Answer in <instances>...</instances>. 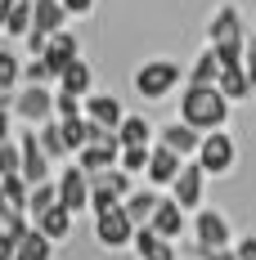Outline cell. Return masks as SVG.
<instances>
[{
	"label": "cell",
	"mask_w": 256,
	"mask_h": 260,
	"mask_svg": "<svg viewBox=\"0 0 256 260\" xmlns=\"http://www.w3.org/2000/svg\"><path fill=\"white\" fill-rule=\"evenodd\" d=\"M36 229L50 238V242H63V238L72 234V211L63 207V202H54L50 211H41V215H36Z\"/></svg>",
	"instance_id": "cell-20"
},
{
	"label": "cell",
	"mask_w": 256,
	"mask_h": 260,
	"mask_svg": "<svg viewBox=\"0 0 256 260\" xmlns=\"http://www.w3.org/2000/svg\"><path fill=\"white\" fill-rule=\"evenodd\" d=\"M5 139H9V104L0 108V144H5Z\"/></svg>",
	"instance_id": "cell-42"
},
{
	"label": "cell",
	"mask_w": 256,
	"mask_h": 260,
	"mask_svg": "<svg viewBox=\"0 0 256 260\" xmlns=\"http://www.w3.org/2000/svg\"><path fill=\"white\" fill-rule=\"evenodd\" d=\"M198 166H203L207 175H230L234 166H238V144H234V135L225 126L220 130H207L203 144H198Z\"/></svg>",
	"instance_id": "cell-3"
},
{
	"label": "cell",
	"mask_w": 256,
	"mask_h": 260,
	"mask_svg": "<svg viewBox=\"0 0 256 260\" xmlns=\"http://www.w3.org/2000/svg\"><path fill=\"white\" fill-rule=\"evenodd\" d=\"M149 229H153L157 238H180L184 234V207H180L176 198H157V207H153V215H149Z\"/></svg>",
	"instance_id": "cell-13"
},
{
	"label": "cell",
	"mask_w": 256,
	"mask_h": 260,
	"mask_svg": "<svg viewBox=\"0 0 256 260\" xmlns=\"http://www.w3.org/2000/svg\"><path fill=\"white\" fill-rule=\"evenodd\" d=\"M230 36H243V14L234 5H220L211 14V23H207V41L216 45V41H230Z\"/></svg>",
	"instance_id": "cell-19"
},
{
	"label": "cell",
	"mask_w": 256,
	"mask_h": 260,
	"mask_svg": "<svg viewBox=\"0 0 256 260\" xmlns=\"http://www.w3.org/2000/svg\"><path fill=\"white\" fill-rule=\"evenodd\" d=\"M234 256H238V260H256V238H238Z\"/></svg>",
	"instance_id": "cell-39"
},
{
	"label": "cell",
	"mask_w": 256,
	"mask_h": 260,
	"mask_svg": "<svg viewBox=\"0 0 256 260\" xmlns=\"http://www.w3.org/2000/svg\"><path fill=\"white\" fill-rule=\"evenodd\" d=\"M243 41L247 36H230V41H216L211 45L216 58H220V68H243Z\"/></svg>",
	"instance_id": "cell-33"
},
{
	"label": "cell",
	"mask_w": 256,
	"mask_h": 260,
	"mask_svg": "<svg viewBox=\"0 0 256 260\" xmlns=\"http://www.w3.org/2000/svg\"><path fill=\"white\" fill-rule=\"evenodd\" d=\"M18 148H23V180H27V184H41V180H50V157H45V148H41L36 130H23Z\"/></svg>",
	"instance_id": "cell-12"
},
{
	"label": "cell",
	"mask_w": 256,
	"mask_h": 260,
	"mask_svg": "<svg viewBox=\"0 0 256 260\" xmlns=\"http://www.w3.org/2000/svg\"><path fill=\"white\" fill-rule=\"evenodd\" d=\"M117 144H153V126H149L144 117H122Z\"/></svg>",
	"instance_id": "cell-28"
},
{
	"label": "cell",
	"mask_w": 256,
	"mask_h": 260,
	"mask_svg": "<svg viewBox=\"0 0 256 260\" xmlns=\"http://www.w3.org/2000/svg\"><path fill=\"white\" fill-rule=\"evenodd\" d=\"M203 260H238L234 256V247H216V251H198Z\"/></svg>",
	"instance_id": "cell-41"
},
{
	"label": "cell",
	"mask_w": 256,
	"mask_h": 260,
	"mask_svg": "<svg viewBox=\"0 0 256 260\" xmlns=\"http://www.w3.org/2000/svg\"><path fill=\"white\" fill-rule=\"evenodd\" d=\"M130 247L139 251V260H176V247H171V238H157L149 224H135V238H130Z\"/></svg>",
	"instance_id": "cell-17"
},
{
	"label": "cell",
	"mask_w": 256,
	"mask_h": 260,
	"mask_svg": "<svg viewBox=\"0 0 256 260\" xmlns=\"http://www.w3.org/2000/svg\"><path fill=\"white\" fill-rule=\"evenodd\" d=\"M180 121H189L198 135L203 130H220L230 121V99L216 85H189L180 94Z\"/></svg>",
	"instance_id": "cell-1"
},
{
	"label": "cell",
	"mask_w": 256,
	"mask_h": 260,
	"mask_svg": "<svg viewBox=\"0 0 256 260\" xmlns=\"http://www.w3.org/2000/svg\"><path fill=\"white\" fill-rule=\"evenodd\" d=\"M117 166L135 175V171H144L149 166V144H122V153H117Z\"/></svg>",
	"instance_id": "cell-31"
},
{
	"label": "cell",
	"mask_w": 256,
	"mask_h": 260,
	"mask_svg": "<svg viewBox=\"0 0 256 260\" xmlns=\"http://www.w3.org/2000/svg\"><path fill=\"white\" fill-rule=\"evenodd\" d=\"M122 207H126V215L135 224H149V215H153V207H157V193H149V188H144V193H126Z\"/></svg>",
	"instance_id": "cell-29"
},
{
	"label": "cell",
	"mask_w": 256,
	"mask_h": 260,
	"mask_svg": "<svg viewBox=\"0 0 256 260\" xmlns=\"http://www.w3.org/2000/svg\"><path fill=\"white\" fill-rule=\"evenodd\" d=\"M180 166H184V157L171 153L166 144H153L149 148V166H144V175L157 184V188H171V180L180 175Z\"/></svg>",
	"instance_id": "cell-11"
},
{
	"label": "cell",
	"mask_w": 256,
	"mask_h": 260,
	"mask_svg": "<svg viewBox=\"0 0 256 260\" xmlns=\"http://www.w3.org/2000/svg\"><path fill=\"white\" fill-rule=\"evenodd\" d=\"M157 144H166V148L180 153V157H193V153H198V144H203V135L189 126V121H171V126L157 130Z\"/></svg>",
	"instance_id": "cell-15"
},
{
	"label": "cell",
	"mask_w": 256,
	"mask_h": 260,
	"mask_svg": "<svg viewBox=\"0 0 256 260\" xmlns=\"http://www.w3.org/2000/svg\"><path fill=\"white\" fill-rule=\"evenodd\" d=\"M14 117H23L27 126H41L54 117V90L50 85H23V94H14Z\"/></svg>",
	"instance_id": "cell-6"
},
{
	"label": "cell",
	"mask_w": 256,
	"mask_h": 260,
	"mask_svg": "<svg viewBox=\"0 0 256 260\" xmlns=\"http://www.w3.org/2000/svg\"><path fill=\"white\" fill-rule=\"evenodd\" d=\"M50 251H54V242L41 229H27L23 238H18V251H14V260H50Z\"/></svg>",
	"instance_id": "cell-23"
},
{
	"label": "cell",
	"mask_w": 256,
	"mask_h": 260,
	"mask_svg": "<svg viewBox=\"0 0 256 260\" xmlns=\"http://www.w3.org/2000/svg\"><path fill=\"white\" fill-rule=\"evenodd\" d=\"M95 238H99V247H108V251L130 247V238H135V220L126 215V207L99 211V215H95Z\"/></svg>",
	"instance_id": "cell-5"
},
{
	"label": "cell",
	"mask_w": 256,
	"mask_h": 260,
	"mask_svg": "<svg viewBox=\"0 0 256 260\" xmlns=\"http://www.w3.org/2000/svg\"><path fill=\"white\" fill-rule=\"evenodd\" d=\"M5 104H9V94H0V108H5Z\"/></svg>",
	"instance_id": "cell-44"
},
{
	"label": "cell",
	"mask_w": 256,
	"mask_h": 260,
	"mask_svg": "<svg viewBox=\"0 0 256 260\" xmlns=\"http://www.w3.org/2000/svg\"><path fill=\"white\" fill-rule=\"evenodd\" d=\"M0 193L9 198V207L14 211H27V193H32V184L23 175H0Z\"/></svg>",
	"instance_id": "cell-30"
},
{
	"label": "cell",
	"mask_w": 256,
	"mask_h": 260,
	"mask_svg": "<svg viewBox=\"0 0 256 260\" xmlns=\"http://www.w3.org/2000/svg\"><path fill=\"white\" fill-rule=\"evenodd\" d=\"M23 81H27V85H50V81H54V72L45 68V58H41V54L23 68Z\"/></svg>",
	"instance_id": "cell-35"
},
{
	"label": "cell",
	"mask_w": 256,
	"mask_h": 260,
	"mask_svg": "<svg viewBox=\"0 0 256 260\" xmlns=\"http://www.w3.org/2000/svg\"><path fill=\"white\" fill-rule=\"evenodd\" d=\"M216 77H220V58L207 45V50L193 58V68H189V85H216Z\"/></svg>",
	"instance_id": "cell-24"
},
{
	"label": "cell",
	"mask_w": 256,
	"mask_h": 260,
	"mask_svg": "<svg viewBox=\"0 0 256 260\" xmlns=\"http://www.w3.org/2000/svg\"><path fill=\"white\" fill-rule=\"evenodd\" d=\"M81 112H86L95 126H108V130H117V126H122V117H126V112H122V104H117L112 94H95V90L81 99Z\"/></svg>",
	"instance_id": "cell-14"
},
{
	"label": "cell",
	"mask_w": 256,
	"mask_h": 260,
	"mask_svg": "<svg viewBox=\"0 0 256 260\" xmlns=\"http://www.w3.org/2000/svg\"><path fill=\"white\" fill-rule=\"evenodd\" d=\"M203 180H207V171L198 166V157H193V161H184V166H180V175L171 180V198H176L184 211H198V207H203Z\"/></svg>",
	"instance_id": "cell-8"
},
{
	"label": "cell",
	"mask_w": 256,
	"mask_h": 260,
	"mask_svg": "<svg viewBox=\"0 0 256 260\" xmlns=\"http://www.w3.org/2000/svg\"><path fill=\"white\" fill-rule=\"evenodd\" d=\"M18 238H23V234H14V229H0V260H14V251H18Z\"/></svg>",
	"instance_id": "cell-38"
},
{
	"label": "cell",
	"mask_w": 256,
	"mask_h": 260,
	"mask_svg": "<svg viewBox=\"0 0 256 260\" xmlns=\"http://www.w3.org/2000/svg\"><path fill=\"white\" fill-rule=\"evenodd\" d=\"M9 9H14V0H0V31H5V18H9Z\"/></svg>",
	"instance_id": "cell-43"
},
{
	"label": "cell",
	"mask_w": 256,
	"mask_h": 260,
	"mask_svg": "<svg viewBox=\"0 0 256 260\" xmlns=\"http://www.w3.org/2000/svg\"><path fill=\"white\" fill-rule=\"evenodd\" d=\"M54 117H81V99H77V94L54 90Z\"/></svg>",
	"instance_id": "cell-36"
},
{
	"label": "cell",
	"mask_w": 256,
	"mask_h": 260,
	"mask_svg": "<svg viewBox=\"0 0 256 260\" xmlns=\"http://www.w3.org/2000/svg\"><path fill=\"white\" fill-rule=\"evenodd\" d=\"M23 81V58L14 50H0V94H14Z\"/></svg>",
	"instance_id": "cell-26"
},
{
	"label": "cell",
	"mask_w": 256,
	"mask_h": 260,
	"mask_svg": "<svg viewBox=\"0 0 256 260\" xmlns=\"http://www.w3.org/2000/svg\"><path fill=\"white\" fill-rule=\"evenodd\" d=\"M63 23H68L63 0H32V31L54 36V31H63Z\"/></svg>",
	"instance_id": "cell-16"
},
{
	"label": "cell",
	"mask_w": 256,
	"mask_h": 260,
	"mask_svg": "<svg viewBox=\"0 0 256 260\" xmlns=\"http://www.w3.org/2000/svg\"><path fill=\"white\" fill-rule=\"evenodd\" d=\"M54 184H59V202L72 211V215L90 207V175H86L81 166H68V171H63Z\"/></svg>",
	"instance_id": "cell-9"
},
{
	"label": "cell",
	"mask_w": 256,
	"mask_h": 260,
	"mask_svg": "<svg viewBox=\"0 0 256 260\" xmlns=\"http://www.w3.org/2000/svg\"><path fill=\"white\" fill-rule=\"evenodd\" d=\"M5 31L9 36H27L32 31V0H14V9L5 18Z\"/></svg>",
	"instance_id": "cell-32"
},
{
	"label": "cell",
	"mask_w": 256,
	"mask_h": 260,
	"mask_svg": "<svg viewBox=\"0 0 256 260\" xmlns=\"http://www.w3.org/2000/svg\"><path fill=\"white\" fill-rule=\"evenodd\" d=\"M243 72H247V81L256 85V36L243 41Z\"/></svg>",
	"instance_id": "cell-37"
},
{
	"label": "cell",
	"mask_w": 256,
	"mask_h": 260,
	"mask_svg": "<svg viewBox=\"0 0 256 260\" xmlns=\"http://www.w3.org/2000/svg\"><path fill=\"white\" fill-rule=\"evenodd\" d=\"M0 175H23V148L14 139L0 144Z\"/></svg>",
	"instance_id": "cell-34"
},
{
	"label": "cell",
	"mask_w": 256,
	"mask_h": 260,
	"mask_svg": "<svg viewBox=\"0 0 256 260\" xmlns=\"http://www.w3.org/2000/svg\"><path fill=\"white\" fill-rule=\"evenodd\" d=\"M0 229H5V220H0Z\"/></svg>",
	"instance_id": "cell-45"
},
{
	"label": "cell",
	"mask_w": 256,
	"mask_h": 260,
	"mask_svg": "<svg viewBox=\"0 0 256 260\" xmlns=\"http://www.w3.org/2000/svg\"><path fill=\"white\" fill-rule=\"evenodd\" d=\"M54 121H59V135H63L68 153L86 148V139H90V117H86V112H81V117H54Z\"/></svg>",
	"instance_id": "cell-22"
},
{
	"label": "cell",
	"mask_w": 256,
	"mask_h": 260,
	"mask_svg": "<svg viewBox=\"0 0 256 260\" xmlns=\"http://www.w3.org/2000/svg\"><path fill=\"white\" fill-rule=\"evenodd\" d=\"M41 58H45V68L54 72V81H59V72L72 63V58H81V41L63 27V31H54L50 41H45V50H41Z\"/></svg>",
	"instance_id": "cell-10"
},
{
	"label": "cell",
	"mask_w": 256,
	"mask_h": 260,
	"mask_svg": "<svg viewBox=\"0 0 256 260\" xmlns=\"http://www.w3.org/2000/svg\"><path fill=\"white\" fill-rule=\"evenodd\" d=\"M63 9H68V18H72V14H90L95 0H63Z\"/></svg>",
	"instance_id": "cell-40"
},
{
	"label": "cell",
	"mask_w": 256,
	"mask_h": 260,
	"mask_svg": "<svg viewBox=\"0 0 256 260\" xmlns=\"http://www.w3.org/2000/svg\"><path fill=\"white\" fill-rule=\"evenodd\" d=\"M180 81H184L180 63H171V58H149V63L135 72V94L153 104V99H166V94L176 90Z\"/></svg>",
	"instance_id": "cell-2"
},
{
	"label": "cell",
	"mask_w": 256,
	"mask_h": 260,
	"mask_svg": "<svg viewBox=\"0 0 256 260\" xmlns=\"http://www.w3.org/2000/svg\"><path fill=\"white\" fill-rule=\"evenodd\" d=\"M36 139H41V148H45V157L50 161H63L68 157V144H63V135H59V121H41V130H36Z\"/></svg>",
	"instance_id": "cell-27"
},
{
	"label": "cell",
	"mask_w": 256,
	"mask_h": 260,
	"mask_svg": "<svg viewBox=\"0 0 256 260\" xmlns=\"http://www.w3.org/2000/svg\"><path fill=\"white\" fill-rule=\"evenodd\" d=\"M193 234H198V251H216V247H230L234 242L230 220L220 211H207V207H198V215H193Z\"/></svg>",
	"instance_id": "cell-7"
},
{
	"label": "cell",
	"mask_w": 256,
	"mask_h": 260,
	"mask_svg": "<svg viewBox=\"0 0 256 260\" xmlns=\"http://www.w3.org/2000/svg\"><path fill=\"white\" fill-rule=\"evenodd\" d=\"M216 90H220L230 104H243V99L252 94L256 85L247 81V72H243V68H220V77H216Z\"/></svg>",
	"instance_id": "cell-21"
},
{
	"label": "cell",
	"mask_w": 256,
	"mask_h": 260,
	"mask_svg": "<svg viewBox=\"0 0 256 260\" xmlns=\"http://www.w3.org/2000/svg\"><path fill=\"white\" fill-rule=\"evenodd\" d=\"M126 193H130V175L122 166H108V171H95V175H90V211H95V215L122 207Z\"/></svg>",
	"instance_id": "cell-4"
},
{
	"label": "cell",
	"mask_w": 256,
	"mask_h": 260,
	"mask_svg": "<svg viewBox=\"0 0 256 260\" xmlns=\"http://www.w3.org/2000/svg\"><path fill=\"white\" fill-rule=\"evenodd\" d=\"M54 202H59V184H54V180L32 184V193H27V215L36 220V215H41V211H50Z\"/></svg>",
	"instance_id": "cell-25"
},
{
	"label": "cell",
	"mask_w": 256,
	"mask_h": 260,
	"mask_svg": "<svg viewBox=\"0 0 256 260\" xmlns=\"http://www.w3.org/2000/svg\"><path fill=\"white\" fill-rule=\"evenodd\" d=\"M59 90H63V94L86 99V94L95 90V72H90V63H86V58H72V63L59 72Z\"/></svg>",
	"instance_id": "cell-18"
}]
</instances>
